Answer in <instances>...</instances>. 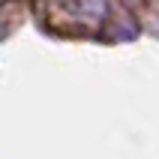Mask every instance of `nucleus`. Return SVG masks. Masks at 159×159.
Wrapping results in <instances>:
<instances>
[{
    "mask_svg": "<svg viewBox=\"0 0 159 159\" xmlns=\"http://www.w3.org/2000/svg\"><path fill=\"white\" fill-rule=\"evenodd\" d=\"M126 9H135V6H141V0H120Z\"/></svg>",
    "mask_w": 159,
    "mask_h": 159,
    "instance_id": "f03ea898",
    "label": "nucleus"
},
{
    "mask_svg": "<svg viewBox=\"0 0 159 159\" xmlns=\"http://www.w3.org/2000/svg\"><path fill=\"white\" fill-rule=\"evenodd\" d=\"M105 18V3L102 0H54L48 24L51 27H96Z\"/></svg>",
    "mask_w": 159,
    "mask_h": 159,
    "instance_id": "f257e3e1",
    "label": "nucleus"
}]
</instances>
